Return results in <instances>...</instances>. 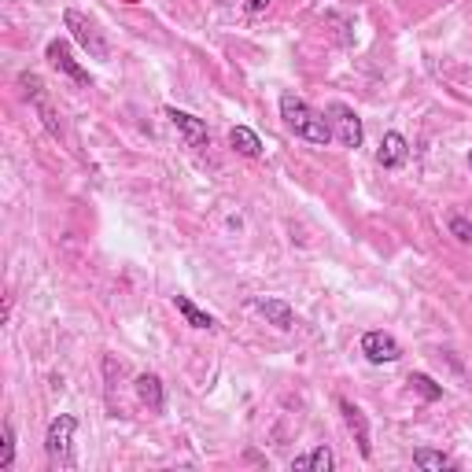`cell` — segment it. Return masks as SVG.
Instances as JSON below:
<instances>
[{
    "label": "cell",
    "mask_w": 472,
    "mask_h": 472,
    "mask_svg": "<svg viewBox=\"0 0 472 472\" xmlns=\"http://www.w3.org/2000/svg\"><path fill=\"white\" fill-rule=\"evenodd\" d=\"M280 118H284V126H288L295 137H300V141H307V144L325 148V144L336 141L325 111L310 107L303 96H295V93H280Z\"/></svg>",
    "instance_id": "cell-1"
},
{
    "label": "cell",
    "mask_w": 472,
    "mask_h": 472,
    "mask_svg": "<svg viewBox=\"0 0 472 472\" xmlns=\"http://www.w3.org/2000/svg\"><path fill=\"white\" fill-rule=\"evenodd\" d=\"M74 432H78V418H71V413L52 418L44 432V454L52 468H74Z\"/></svg>",
    "instance_id": "cell-2"
},
{
    "label": "cell",
    "mask_w": 472,
    "mask_h": 472,
    "mask_svg": "<svg viewBox=\"0 0 472 472\" xmlns=\"http://www.w3.org/2000/svg\"><path fill=\"white\" fill-rule=\"evenodd\" d=\"M325 118H329V126H332V137H336L343 148H362L366 130H362L359 111L347 107L343 100H332V103L325 107Z\"/></svg>",
    "instance_id": "cell-3"
},
{
    "label": "cell",
    "mask_w": 472,
    "mask_h": 472,
    "mask_svg": "<svg viewBox=\"0 0 472 472\" xmlns=\"http://www.w3.org/2000/svg\"><path fill=\"white\" fill-rule=\"evenodd\" d=\"M64 26L71 30V37L93 55V59H111V48H107V41H103V34H100V26L85 15V12H78V8H67L64 12Z\"/></svg>",
    "instance_id": "cell-4"
},
{
    "label": "cell",
    "mask_w": 472,
    "mask_h": 472,
    "mask_svg": "<svg viewBox=\"0 0 472 472\" xmlns=\"http://www.w3.org/2000/svg\"><path fill=\"white\" fill-rule=\"evenodd\" d=\"M19 82H23V89H26L30 107H34L37 118H41V126H44L55 141H64V123H59V111L52 107V100H48V93H44V82H41L37 74H23Z\"/></svg>",
    "instance_id": "cell-5"
},
{
    "label": "cell",
    "mask_w": 472,
    "mask_h": 472,
    "mask_svg": "<svg viewBox=\"0 0 472 472\" xmlns=\"http://www.w3.org/2000/svg\"><path fill=\"white\" fill-rule=\"evenodd\" d=\"M44 55H48V64L59 71V74H67L74 85H93V78H89V71L74 59V52H71V44L67 41H48V48H44Z\"/></svg>",
    "instance_id": "cell-6"
},
{
    "label": "cell",
    "mask_w": 472,
    "mask_h": 472,
    "mask_svg": "<svg viewBox=\"0 0 472 472\" xmlns=\"http://www.w3.org/2000/svg\"><path fill=\"white\" fill-rule=\"evenodd\" d=\"M362 354H366V359H369L373 366H391V362L402 359V343H398L391 332L373 329V332L362 336Z\"/></svg>",
    "instance_id": "cell-7"
},
{
    "label": "cell",
    "mask_w": 472,
    "mask_h": 472,
    "mask_svg": "<svg viewBox=\"0 0 472 472\" xmlns=\"http://www.w3.org/2000/svg\"><path fill=\"white\" fill-rule=\"evenodd\" d=\"M339 413H343L347 432L354 436V443H359V454L369 461V457H373V443H369V421H366L362 406H354L350 398H339Z\"/></svg>",
    "instance_id": "cell-8"
},
{
    "label": "cell",
    "mask_w": 472,
    "mask_h": 472,
    "mask_svg": "<svg viewBox=\"0 0 472 472\" xmlns=\"http://www.w3.org/2000/svg\"><path fill=\"white\" fill-rule=\"evenodd\" d=\"M166 118L173 123V130L185 137V144L189 148H207V141H211V133H207V123L203 118H196V114H189V111H177V107H166Z\"/></svg>",
    "instance_id": "cell-9"
},
{
    "label": "cell",
    "mask_w": 472,
    "mask_h": 472,
    "mask_svg": "<svg viewBox=\"0 0 472 472\" xmlns=\"http://www.w3.org/2000/svg\"><path fill=\"white\" fill-rule=\"evenodd\" d=\"M273 329H280V332H288V329H295V310L284 303V300H277V295H255V303H251Z\"/></svg>",
    "instance_id": "cell-10"
},
{
    "label": "cell",
    "mask_w": 472,
    "mask_h": 472,
    "mask_svg": "<svg viewBox=\"0 0 472 472\" xmlns=\"http://www.w3.org/2000/svg\"><path fill=\"white\" fill-rule=\"evenodd\" d=\"M406 159H409V144H406V137L402 133H384V141H380V148H377V166H384V170H398V166H406Z\"/></svg>",
    "instance_id": "cell-11"
},
{
    "label": "cell",
    "mask_w": 472,
    "mask_h": 472,
    "mask_svg": "<svg viewBox=\"0 0 472 472\" xmlns=\"http://www.w3.org/2000/svg\"><path fill=\"white\" fill-rule=\"evenodd\" d=\"M133 388H137V398H141L152 413H162V406H166V391H162V380H159L155 373H141Z\"/></svg>",
    "instance_id": "cell-12"
},
{
    "label": "cell",
    "mask_w": 472,
    "mask_h": 472,
    "mask_svg": "<svg viewBox=\"0 0 472 472\" xmlns=\"http://www.w3.org/2000/svg\"><path fill=\"white\" fill-rule=\"evenodd\" d=\"M291 468H300V472H332L336 468V454H332V447H314L310 454H303V457H291Z\"/></svg>",
    "instance_id": "cell-13"
},
{
    "label": "cell",
    "mask_w": 472,
    "mask_h": 472,
    "mask_svg": "<svg viewBox=\"0 0 472 472\" xmlns=\"http://www.w3.org/2000/svg\"><path fill=\"white\" fill-rule=\"evenodd\" d=\"M229 144L241 152V155H248V159H259V155H262V141H259V133H255L251 126H232V130H229Z\"/></svg>",
    "instance_id": "cell-14"
},
{
    "label": "cell",
    "mask_w": 472,
    "mask_h": 472,
    "mask_svg": "<svg viewBox=\"0 0 472 472\" xmlns=\"http://www.w3.org/2000/svg\"><path fill=\"white\" fill-rule=\"evenodd\" d=\"M173 307H177V314H182L192 329H207V332L214 329V318H211L207 310H200V307L189 300V295H173Z\"/></svg>",
    "instance_id": "cell-15"
},
{
    "label": "cell",
    "mask_w": 472,
    "mask_h": 472,
    "mask_svg": "<svg viewBox=\"0 0 472 472\" xmlns=\"http://www.w3.org/2000/svg\"><path fill=\"white\" fill-rule=\"evenodd\" d=\"M413 465H418V468H425V472H443V468H457V461H454L450 454H443V450H428V447L413 450Z\"/></svg>",
    "instance_id": "cell-16"
},
{
    "label": "cell",
    "mask_w": 472,
    "mask_h": 472,
    "mask_svg": "<svg viewBox=\"0 0 472 472\" xmlns=\"http://www.w3.org/2000/svg\"><path fill=\"white\" fill-rule=\"evenodd\" d=\"M409 384H413V391H418L421 398H428V402H439V398H443V384H436L428 373H413Z\"/></svg>",
    "instance_id": "cell-17"
},
{
    "label": "cell",
    "mask_w": 472,
    "mask_h": 472,
    "mask_svg": "<svg viewBox=\"0 0 472 472\" xmlns=\"http://www.w3.org/2000/svg\"><path fill=\"white\" fill-rule=\"evenodd\" d=\"M15 465V428L12 421H5V428H0V468H12Z\"/></svg>",
    "instance_id": "cell-18"
},
{
    "label": "cell",
    "mask_w": 472,
    "mask_h": 472,
    "mask_svg": "<svg viewBox=\"0 0 472 472\" xmlns=\"http://www.w3.org/2000/svg\"><path fill=\"white\" fill-rule=\"evenodd\" d=\"M447 229H450V236H454L457 244H472V218H465V214H450Z\"/></svg>",
    "instance_id": "cell-19"
},
{
    "label": "cell",
    "mask_w": 472,
    "mask_h": 472,
    "mask_svg": "<svg viewBox=\"0 0 472 472\" xmlns=\"http://www.w3.org/2000/svg\"><path fill=\"white\" fill-rule=\"evenodd\" d=\"M270 5H273V0H248V15L255 19V15H262V12H270Z\"/></svg>",
    "instance_id": "cell-20"
},
{
    "label": "cell",
    "mask_w": 472,
    "mask_h": 472,
    "mask_svg": "<svg viewBox=\"0 0 472 472\" xmlns=\"http://www.w3.org/2000/svg\"><path fill=\"white\" fill-rule=\"evenodd\" d=\"M468 170H472V148H468Z\"/></svg>",
    "instance_id": "cell-21"
}]
</instances>
